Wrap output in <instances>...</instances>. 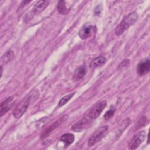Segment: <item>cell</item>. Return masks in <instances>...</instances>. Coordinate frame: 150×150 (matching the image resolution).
I'll list each match as a JSON object with an SVG mask.
<instances>
[{
  "mask_svg": "<svg viewBox=\"0 0 150 150\" xmlns=\"http://www.w3.org/2000/svg\"><path fill=\"white\" fill-rule=\"evenodd\" d=\"M150 70V60L147 59L140 62L137 65V73L139 76H144L149 73Z\"/></svg>",
  "mask_w": 150,
  "mask_h": 150,
  "instance_id": "obj_9",
  "label": "cell"
},
{
  "mask_svg": "<svg viewBox=\"0 0 150 150\" xmlns=\"http://www.w3.org/2000/svg\"><path fill=\"white\" fill-rule=\"evenodd\" d=\"M68 118L67 115H64L60 118H59L58 120H57L56 121H54L53 123H52L51 125H50L48 127H47L41 134L40 138H44L46 137L49 134H50L54 129H56L57 127H58L60 124H62L63 122H64Z\"/></svg>",
  "mask_w": 150,
  "mask_h": 150,
  "instance_id": "obj_7",
  "label": "cell"
},
{
  "mask_svg": "<svg viewBox=\"0 0 150 150\" xmlns=\"http://www.w3.org/2000/svg\"><path fill=\"white\" fill-rule=\"evenodd\" d=\"M108 129V127L107 125H104L97 128L93 134L91 135L88 141V146H93L97 142L101 139V138L105 134L107 131Z\"/></svg>",
  "mask_w": 150,
  "mask_h": 150,
  "instance_id": "obj_2",
  "label": "cell"
},
{
  "mask_svg": "<svg viewBox=\"0 0 150 150\" xmlns=\"http://www.w3.org/2000/svg\"><path fill=\"white\" fill-rule=\"evenodd\" d=\"M13 97L10 96L5 98L2 103L0 105V116L2 117L5 114H6L11 108L12 105V101Z\"/></svg>",
  "mask_w": 150,
  "mask_h": 150,
  "instance_id": "obj_10",
  "label": "cell"
},
{
  "mask_svg": "<svg viewBox=\"0 0 150 150\" xmlns=\"http://www.w3.org/2000/svg\"><path fill=\"white\" fill-rule=\"evenodd\" d=\"M91 118L88 117V118L85 117L83 118L81 120L77 122L75 124H74L71 128L72 130L74 131L75 132H81L84 129L87 128L91 122Z\"/></svg>",
  "mask_w": 150,
  "mask_h": 150,
  "instance_id": "obj_8",
  "label": "cell"
},
{
  "mask_svg": "<svg viewBox=\"0 0 150 150\" xmlns=\"http://www.w3.org/2000/svg\"><path fill=\"white\" fill-rule=\"evenodd\" d=\"M30 96H28L18 105L13 111V115L16 118H19L26 112L31 99Z\"/></svg>",
  "mask_w": 150,
  "mask_h": 150,
  "instance_id": "obj_3",
  "label": "cell"
},
{
  "mask_svg": "<svg viewBox=\"0 0 150 150\" xmlns=\"http://www.w3.org/2000/svg\"><path fill=\"white\" fill-rule=\"evenodd\" d=\"M107 105V101L105 100L101 101L97 103L89 111L88 117L91 120L97 118L104 110Z\"/></svg>",
  "mask_w": 150,
  "mask_h": 150,
  "instance_id": "obj_6",
  "label": "cell"
},
{
  "mask_svg": "<svg viewBox=\"0 0 150 150\" xmlns=\"http://www.w3.org/2000/svg\"><path fill=\"white\" fill-rule=\"evenodd\" d=\"M107 59L104 56H99L95 58L90 63V67L92 69H95L97 67L101 66L105 63Z\"/></svg>",
  "mask_w": 150,
  "mask_h": 150,
  "instance_id": "obj_15",
  "label": "cell"
},
{
  "mask_svg": "<svg viewBox=\"0 0 150 150\" xmlns=\"http://www.w3.org/2000/svg\"><path fill=\"white\" fill-rule=\"evenodd\" d=\"M138 19V14L135 11L132 12L124 17L118 25L116 27L115 33L117 36L121 35L130 26L132 25Z\"/></svg>",
  "mask_w": 150,
  "mask_h": 150,
  "instance_id": "obj_1",
  "label": "cell"
},
{
  "mask_svg": "<svg viewBox=\"0 0 150 150\" xmlns=\"http://www.w3.org/2000/svg\"><path fill=\"white\" fill-rule=\"evenodd\" d=\"M97 29L96 26L86 24L84 25L79 32V36L81 39H87L94 36L96 33Z\"/></svg>",
  "mask_w": 150,
  "mask_h": 150,
  "instance_id": "obj_5",
  "label": "cell"
},
{
  "mask_svg": "<svg viewBox=\"0 0 150 150\" xmlns=\"http://www.w3.org/2000/svg\"><path fill=\"white\" fill-rule=\"evenodd\" d=\"M49 4V1H38L35 5H34L32 11V14L36 15L39 14V13L43 11L48 6Z\"/></svg>",
  "mask_w": 150,
  "mask_h": 150,
  "instance_id": "obj_11",
  "label": "cell"
},
{
  "mask_svg": "<svg viewBox=\"0 0 150 150\" xmlns=\"http://www.w3.org/2000/svg\"><path fill=\"white\" fill-rule=\"evenodd\" d=\"M74 94V93H73L71 94H69L64 96L63 97H62L59 101V103H58L59 107H62L64 105H65L73 97Z\"/></svg>",
  "mask_w": 150,
  "mask_h": 150,
  "instance_id": "obj_17",
  "label": "cell"
},
{
  "mask_svg": "<svg viewBox=\"0 0 150 150\" xmlns=\"http://www.w3.org/2000/svg\"><path fill=\"white\" fill-rule=\"evenodd\" d=\"M14 53L12 50H9L6 51L1 57V63L2 64H6L9 62L13 57Z\"/></svg>",
  "mask_w": 150,
  "mask_h": 150,
  "instance_id": "obj_16",
  "label": "cell"
},
{
  "mask_svg": "<svg viewBox=\"0 0 150 150\" xmlns=\"http://www.w3.org/2000/svg\"><path fill=\"white\" fill-rule=\"evenodd\" d=\"M146 138V132L141 131L134 135L128 144V148L129 149H135L144 142Z\"/></svg>",
  "mask_w": 150,
  "mask_h": 150,
  "instance_id": "obj_4",
  "label": "cell"
},
{
  "mask_svg": "<svg viewBox=\"0 0 150 150\" xmlns=\"http://www.w3.org/2000/svg\"><path fill=\"white\" fill-rule=\"evenodd\" d=\"M74 140V136L71 133H66L61 136L60 141L63 142L65 145L68 146L71 144Z\"/></svg>",
  "mask_w": 150,
  "mask_h": 150,
  "instance_id": "obj_13",
  "label": "cell"
},
{
  "mask_svg": "<svg viewBox=\"0 0 150 150\" xmlns=\"http://www.w3.org/2000/svg\"><path fill=\"white\" fill-rule=\"evenodd\" d=\"M57 10L61 15H67L70 9L66 6V2L64 1H60L57 5Z\"/></svg>",
  "mask_w": 150,
  "mask_h": 150,
  "instance_id": "obj_14",
  "label": "cell"
},
{
  "mask_svg": "<svg viewBox=\"0 0 150 150\" xmlns=\"http://www.w3.org/2000/svg\"><path fill=\"white\" fill-rule=\"evenodd\" d=\"M114 112H115V110L114 108L113 109L111 108L108 111H107L105 112V114H104V116L105 120H108L110 118H111L113 117L114 114Z\"/></svg>",
  "mask_w": 150,
  "mask_h": 150,
  "instance_id": "obj_18",
  "label": "cell"
},
{
  "mask_svg": "<svg viewBox=\"0 0 150 150\" xmlns=\"http://www.w3.org/2000/svg\"><path fill=\"white\" fill-rule=\"evenodd\" d=\"M87 72V69L85 66H81L78 67L74 71V78L76 80H79L83 78Z\"/></svg>",
  "mask_w": 150,
  "mask_h": 150,
  "instance_id": "obj_12",
  "label": "cell"
}]
</instances>
